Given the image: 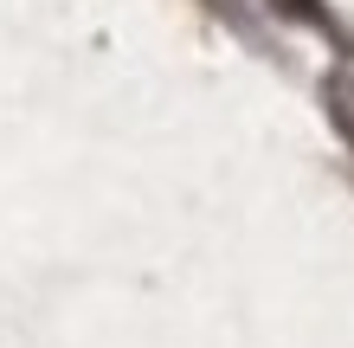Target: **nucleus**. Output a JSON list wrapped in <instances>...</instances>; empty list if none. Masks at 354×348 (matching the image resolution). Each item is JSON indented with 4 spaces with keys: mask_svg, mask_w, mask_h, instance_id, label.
Listing matches in <instances>:
<instances>
[{
    "mask_svg": "<svg viewBox=\"0 0 354 348\" xmlns=\"http://www.w3.org/2000/svg\"><path fill=\"white\" fill-rule=\"evenodd\" d=\"M283 13H303V19H316V0H283Z\"/></svg>",
    "mask_w": 354,
    "mask_h": 348,
    "instance_id": "obj_1",
    "label": "nucleus"
}]
</instances>
